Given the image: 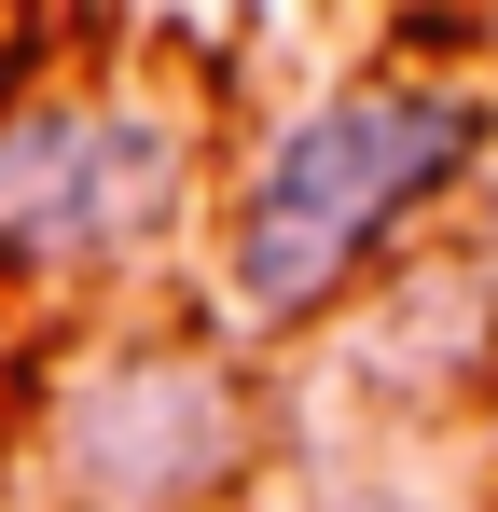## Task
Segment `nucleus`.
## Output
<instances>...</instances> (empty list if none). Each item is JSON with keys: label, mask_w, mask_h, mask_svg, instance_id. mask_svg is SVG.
I'll list each match as a JSON object with an SVG mask.
<instances>
[{"label": "nucleus", "mask_w": 498, "mask_h": 512, "mask_svg": "<svg viewBox=\"0 0 498 512\" xmlns=\"http://www.w3.org/2000/svg\"><path fill=\"white\" fill-rule=\"evenodd\" d=\"M42 512H236L263 471V374L236 333L125 319L42 388Z\"/></svg>", "instance_id": "obj_3"}, {"label": "nucleus", "mask_w": 498, "mask_h": 512, "mask_svg": "<svg viewBox=\"0 0 498 512\" xmlns=\"http://www.w3.org/2000/svg\"><path fill=\"white\" fill-rule=\"evenodd\" d=\"M208 180V111L153 70H42L0 97V277L14 291H83L139 277L180 236Z\"/></svg>", "instance_id": "obj_2"}, {"label": "nucleus", "mask_w": 498, "mask_h": 512, "mask_svg": "<svg viewBox=\"0 0 498 512\" xmlns=\"http://www.w3.org/2000/svg\"><path fill=\"white\" fill-rule=\"evenodd\" d=\"M14 512H42V499H14Z\"/></svg>", "instance_id": "obj_4"}, {"label": "nucleus", "mask_w": 498, "mask_h": 512, "mask_svg": "<svg viewBox=\"0 0 498 512\" xmlns=\"http://www.w3.org/2000/svg\"><path fill=\"white\" fill-rule=\"evenodd\" d=\"M485 153H498V97L471 70H402V56L277 111L222 208V333L236 346L319 333Z\"/></svg>", "instance_id": "obj_1"}]
</instances>
